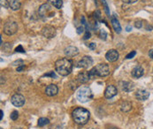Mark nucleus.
Returning <instances> with one entry per match:
<instances>
[{
  "label": "nucleus",
  "mask_w": 153,
  "mask_h": 129,
  "mask_svg": "<svg viewBox=\"0 0 153 129\" xmlns=\"http://www.w3.org/2000/svg\"><path fill=\"white\" fill-rule=\"evenodd\" d=\"M74 67V63L71 59H68L66 58L60 59L55 62V69L56 72L61 75V76H67L69 75Z\"/></svg>",
  "instance_id": "obj_1"
},
{
  "label": "nucleus",
  "mask_w": 153,
  "mask_h": 129,
  "mask_svg": "<svg viewBox=\"0 0 153 129\" xmlns=\"http://www.w3.org/2000/svg\"><path fill=\"white\" fill-rule=\"evenodd\" d=\"M89 111L84 108H76L73 111V119L74 122L78 125H85L89 119Z\"/></svg>",
  "instance_id": "obj_2"
},
{
  "label": "nucleus",
  "mask_w": 153,
  "mask_h": 129,
  "mask_svg": "<svg viewBox=\"0 0 153 129\" xmlns=\"http://www.w3.org/2000/svg\"><path fill=\"white\" fill-rule=\"evenodd\" d=\"M76 96H77V99L81 103H87L89 100H91V98L93 97V95L89 87H82L78 89L76 93Z\"/></svg>",
  "instance_id": "obj_3"
},
{
  "label": "nucleus",
  "mask_w": 153,
  "mask_h": 129,
  "mask_svg": "<svg viewBox=\"0 0 153 129\" xmlns=\"http://www.w3.org/2000/svg\"><path fill=\"white\" fill-rule=\"evenodd\" d=\"M39 16L43 19V20H47V19H50L51 17L54 16L55 13L53 12V9L52 7L50 5V4L48 3H45L43 4L40 7H39Z\"/></svg>",
  "instance_id": "obj_4"
},
{
  "label": "nucleus",
  "mask_w": 153,
  "mask_h": 129,
  "mask_svg": "<svg viewBox=\"0 0 153 129\" xmlns=\"http://www.w3.org/2000/svg\"><path fill=\"white\" fill-rule=\"evenodd\" d=\"M92 71L95 73V75H97L99 77H105L110 74L109 65L105 63L96 65L95 67L92 68Z\"/></svg>",
  "instance_id": "obj_5"
},
{
  "label": "nucleus",
  "mask_w": 153,
  "mask_h": 129,
  "mask_svg": "<svg viewBox=\"0 0 153 129\" xmlns=\"http://www.w3.org/2000/svg\"><path fill=\"white\" fill-rule=\"evenodd\" d=\"M18 31V24L15 22H6L4 26V33L7 36H13Z\"/></svg>",
  "instance_id": "obj_6"
},
{
  "label": "nucleus",
  "mask_w": 153,
  "mask_h": 129,
  "mask_svg": "<svg viewBox=\"0 0 153 129\" xmlns=\"http://www.w3.org/2000/svg\"><path fill=\"white\" fill-rule=\"evenodd\" d=\"M56 29L54 27L51 26V25H46L44 26L42 29V35L44 36L45 38H48V39H51L53 37L56 36Z\"/></svg>",
  "instance_id": "obj_7"
},
{
  "label": "nucleus",
  "mask_w": 153,
  "mask_h": 129,
  "mask_svg": "<svg viewBox=\"0 0 153 129\" xmlns=\"http://www.w3.org/2000/svg\"><path fill=\"white\" fill-rule=\"evenodd\" d=\"M25 101H26L25 97L22 95H21V94H15L11 98L12 104L14 106H16V107H22V106H23L24 104H25Z\"/></svg>",
  "instance_id": "obj_8"
},
{
  "label": "nucleus",
  "mask_w": 153,
  "mask_h": 129,
  "mask_svg": "<svg viewBox=\"0 0 153 129\" xmlns=\"http://www.w3.org/2000/svg\"><path fill=\"white\" fill-rule=\"evenodd\" d=\"M93 64V59L89 56H84L81 60L78 61L77 63V67L79 68H88Z\"/></svg>",
  "instance_id": "obj_9"
},
{
  "label": "nucleus",
  "mask_w": 153,
  "mask_h": 129,
  "mask_svg": "<svg viewBox=\"0 0 153 129\" xmlns=\"http://www.w3.org/2000/svg\"><path fill=\"white\" fill-rule=\"evenodd\" d=\"M118 94L117 87L113 85H108L105 90V97L106 99H111Z\"/></svg>",
  "instance_id": "obj_10"
},
{
  "label": "nucleus",
  "mask_w": 153,
  "mask_h": 129,
  "mask_svg": "<svg viewBox=\"0 0 153 129\" xmlns=\"http://www.w3.org/2000/svg\"><path fill=\"white\" fill-rule=\"evenodd\" d=\"M120 55H119V52L118 50H114V49H111L108 50L105 54V59L109 61V62H115L116 60H118Z\"/></svg>",
  "instance_id": "obj_11"
},
{
  "label": "nucleus",
  "mask_w": 153,
  "mask_h": 129,
  "mask_svg": "<svg viewBox=\"0 0 153 129\" xmlns=\"http://www.w3.org/2000/svg\"><path fill=\"white\" fill-rule=\"evenodd\" d=\"M91 78H92V77H91L89 72L85 71V72L80 73L78 74V76H77L76 79H77V81H78L80 83H86V82H88Z\"/></svg>",
  "instance_id": "obj_12"
},
{
  "label": "nucleus",
  "mask_w": 153,
  "mask_h": 129,
  "mask_svg": "<svg viewBox=\"0 0 153 129\" xmlns=\"http://www.w3.org/2000/svg\"><path fill=\"white\" fill-rule=\"evenodd\" d=\"M58 92H59V88L55 84H51L46 87L45 88V94L49 96H54L58 94Z\"/></svg>",
  "instance_id": "obj_13"
},
{
  "label": "nucleus",
  "mask_w": 153,
  "mask_h": 129,
  "mask_svg": "<svg viewBox=\"0 0 153 129\" xmlns=\"http://www.w3.org/2000/svg\"><path fill=\"white\" fill-rule=\"evenodd\" d=\"M149 96H150V93L144 89H139L135 93V97L140 101H144V100L148 99Z\"/></svg>",
  "instance_id": "obj_14"
},
{
  "label": "nucleus",
  "mask_w": 153,
  "mask_h": 129,
  "mask_svg": "<svg viewBox=\"0 0 153 129\" xmlns=\"http://www.w3.org/2000/svg\"><path fill=\"white\" fill-rule=\"evenodd\" d=\"M64 52H65L66 57L71 58V57H74V56L78 55L79 50H78V48H76L74 46H68V47H66V49H65Z\"/></svg>",
  "instance_id": "obj_15"
},
{
  "label": "nucleus",
  "mask_w": 153,
  "mask_h": 129,
  "mask_svg": "<svg viewBox=\"0 0 153 129\" xmlns=\"http://www.w3.org/2000/svg\"><path fill=\"white\" fill-rule=\"evenodd\" d=\"M111 25H112L113 29L115 30V32L118 33V34H120V33L121 32V27H120V22L118 21V19L116 18L115 14L111 15Z\"/></svg>",
  "instance_id": "obj_16"
},
{
  "label": "nucleus",
  "mask_w": 153,
  "mask_h": 129,
  "mask_svg": "<svg viewBox=\"0 0 153 129\" xmlns=\"http://www.w3.org/2000/svg\"><path fill=\"white\" fill-rule=\"evenodd\" d=\"M143 72H144L143 71V68L141 65H137V66H135L132 70V76L134 78H140V77H142L143 75Z\"/></svg>",
  "instance_id": "obj_17"
},
{
  "label": "nucleus",
  "mask_w": 153,
  "mask_h": 129,
  "mask_svg": "<svg viewBox=\"0 0 153 129\" xmlns=\"http://www.w3.org/2000/svg\"><path fill=\"white\" fill-rule=\"evenodd\" d=\"M120 86L121 87V89L125 92H130L134 88V84L129 82H120Z\"/></svg>",
  "instance_id": "obj_18"
},
{
  "label": "nucleus",
  "mask_w": 153,
  "mask_h": 129,
  "mask_svg": "<svg viewBox=\"0 0 153 129\" xmlns=\"http://www.w3.org/2000/svg\"><path fill=\"white\" fill-rule=\"evenodd\" d=\"M22 6V3L20 0H11L10 1V8L13 11H18Z\"/></svg>",
  "instance_id": "obj_19"
},
{
  "label": "nucleus",
  "mask_w": 153,
  "mask_h": 129,
  "mask_svg": "<svg viewBox=\"0 0 153 129\" xmlns=\"http://www.w3.org/2000/svg\"><path fill=\"white\" fill-rule=\"evenodd\" d=\"M131 109L132 105L130 102L125 101V102H123V103L120 105V110H121L123 112H128L129 110H131Z\"/></svg>",
  "instance_id": "obj_20"
},
{
  "label": "nucleus",
  "mask_w": 153,
  "mask_h": 129,
  "mask_svg": "<svg viewBox=\"0 0 153 129\" xmlns=\"http://www.w3.org/2000/svg\"><path fill=\"white\" fill-rule=\"evenodd\" d=\"M48 2L57 9H60L62 7V4H63L62 0H48Z\"/></svg>",
  "instance_id": "obj_21"
},
{
  "label": "nucleus",
  "mask_w": 153,
  "mask_h": 129,
  "mask_svg": "<svg viewBox=\"0 0 153 129\" xmlns=\"http://www.w3.org/2000/svg\"><path fill=\"white\" fill-rule=\"evenodd\" d=\"M50 123V120L46 118H40L38 119V126L39 127H44V126H46Z\"/></svg>",
  "instance_id": "obj_22"
},
{
  "label": "nucleus",
  "mask_w": 153,
  "mask_h": 129,
  "mask_svg": "<svg viewBox=\"0 0 153 129\" xmlns=\"http://www.w3.org/2000/svg\"><path fill=\"white\" fill-rule=\"evenodd\" d=\"M10 118H11L12 120H16V119H18V118H19V112H18L17 110H13V111L11 113Z\"/></svg>",
  "instance_id": "obj_23"
},
{
  "label": "nucleus",
  "mask_w": 153,
  "mask_h": 129,
  "mask_svg": "<svg viewBox=\"0 0 153 129\" xmlns=\"http://www.w3.org/2000/svg\"><path fill=\"white\" fill-rule=\"evenodd\" d=\"M0 4H1V7H3V8L10 7V2H8L7 0H0Z\"/></svg>",
  "instance_id": "obj_24"
},
{
  "label": "nucleus",
  "mask_w": 153,
  "mask_h": 129,
  "mask_svg": "<svg viewBox=\"0 0 153 129\" xmlns=\"http://www.w3.org/2000/svg\"><path fill=\"white\" fill-rule=\"evenodd\" d=\"M102 4H104V7H105V11L106 14H107V15H110L109 8H108V4H107V3L105 2V0H102Z\"/></svg>",
  "instance_id": "obj_25"
},
{
  "label": "nucleus",
  "mask_w": 153,
  "mask_h": 129,
  "mask_svg": "<svg viewBox=\"0 0 153 129\" xmlns=\"http://www.w3.org/2000/svg\"><path fill=\"white\" fill-rule=\"evenodd\" d=\"M76 31H77V34H79V35H82V33H83V31H84V27H83V25L82 24L80 27H77V29H76Z\"/></svg>",
  "instance_id": "obj_26"
},
{
  "label": "nucleus",
  "mask_w": 153,
  "mask_h": 129,
  "mask_svg": "<svg viewBox=\"0 0 153 129\" xmlns=\"http://www.w3.org/2000/svg\"><path fill=\"white\" fill-rule=\"evenodd\" d=\"M135 54H136V52H135L134 50H133L132 52L128 53V54L126 56V59H133V58L135 56Z\"/></svg>",
  "instance_id": "obj_27"
},
{
  "label": "nucleus",
  "mask_w": 153,
  "mask_h": 129,
  "mask_svg": "<svg viewBox=\"0 0 153 129\" xmlns=\"http://www.w3.org/2000/svg\"><path fill=\"white\" fill-rule=\"evenodd\" d=\"M100 36H101V38H102L103 40H105V39H106V36H107V33H106L104 29H102V30H101V33H100Z\"/></svg>",
  "instance_id": "obj_28"
},
{
  "label": "nucleus",
  "mask_w": 153,
  "mask_h": 129,
  "mask_svg": "<svg viewBox=\"0 0 153 129\" xmlns=\"http://www.w3.org/2000/svg\"><path fill=\"white\" fill-rule=\"evenodd\" d=\"M88 38H90V32H89L88 30H86L83 39H84V40H87V39H88Z\"/></svg>",
  "instance_id": "obj_29"
},
{
  "label": "nucleus",
  "mask_w": 153,
  "mask_h": 129,
  "mask_svg": "<svg viewBox=\"0 0 153 129\" xmlns=\"http://www.w3.org/2000/svg\"><path fill=\"white\" fill-rule=\"evenodd\" d=\"M16 51H17V52H22V53H25V50H23V48H22V45H20V46H18V47L16 48Z\"/></svg>",
  "instance_id": "obj_30"
},
{
  "label": "nucleus",
  "mask_w": 153,
  "mask_h": 129,
  "mask_svg": "<svg viewBox=\"0 0 153 129\" xmlns=\"http://www.w3.org/2000/svg\"><path fill=\"white\" fill-rule=\"evenodd\" d=\"M44 76H51V78H56V75H55V73L53 72H51L49 73H45Z\"/></svg>",
  "instance_id": "obj_31"
},
{
  "label": "nucleus",
  "mask_w": 153,
  "mask_h": 129,
  "mask_svg": "<svg viewBox=\"0 0 153 129\" xmlns=\"http://www.w3.org/2000/svg\"><path fill=\"white\" fill-rule=\"evenodd\" d=\"M142 25H143V24H142V22H138V21H137V22H135V23H134V26H135V27H136V28H141V27H142Z\"/></svg>",
  "instance_id": "obj_32"
},
{
  "label": "nucleus",
  "mask_w": 153,
  "mask_h": 129,
  "mask_svg": "<svg viewBox=\"0 0 153 129\" xmlns=\"http://www.w3.org/2000/svg\"><path fill=\"white\" fill-rule=\"evenodd\" d=\"M124 3H126V4H134V3H135L137 0H122Z\"/></svg>",
  "instance_id": "obj_33"
},
{
  "label": "nucleus",
  "mask_w": 153,
  "mask_h": 129,
  "mask_svg": "<svg viewBox=\"0 0 153 129\" xmlns=\"http://www.w3.org/2000/svg\"><path fill=\"white\" fill-rule=\"evenodd\" d=\"M89 49L90 50H95L96 49V43H91L90 44H89Z\"/></svg>",
  "instance_id": "obj_34"
},
{
  "label": "nucleus",
  "mask_w": 153,
  "mask_h": 129,
  "mask_svg": "<svg viewBox=\"0 0 153 129\" xmlns=\"http://www.w3.org/2000/svg\"><path fill=\"white\" fill-rule=\"evenodd\" d=\"M24 68H25V64H22L21 66H18V68H17V72H22Z\"/></svg>",
  "instance_id": "obj_35"
},
{
  "label": "nucleus",
  "mask_w": 153,
  "mask_h": 129,
  "mask_svg": "<svg viewBox=\"0 0 153 129\" xmlns=\"http://www.w3.org/2000/svg\"><path fill=\"white\" fill-rule=\"evenodd\" d=\"M149 56L152 58L153 59V50H150V52H149Z\"/></svg>",
  "instance_id": "obj_36"
},
{
  "label": "nucleus",
  "mask_w": 153,
  "mask_h": 129,
  "mask_svg": "<svg viewBox=\"0 0 153 129\" xmlns=\"http://www.w3.org/2000/svg\"><path fill=\"white\" fill-rule=\"evenodd\" d=\"M126 30H127L128 32H129V31H131L132 30V27H130V26H128V27H126Z\"/></svg>",
  "instance_id": "obj_37"
},
{
  "label": "nucleus",
  "mask_w": 153,
  "mask_h": 129,
  "mask_svg": "<svg viewBox=\"0 0 153 129\" xmlns=\"http://www.w3.org/2000/svg\"><path fill=\"white\" fill-rule=\"evenodd\" d=\"M0 112H1V117H0V119H3V116H4V111L1 110H0Z\"/></svg>",
  "instance_id": "obj_38"
},
{
  "label": "nucleus",
  "mask_w": 153,
  "mask_h": 129,
  "mask_svg": "<svg viewBox=\"0 0 153 129\" xmlns=\"http://www.w3.org/2000/svg\"><path fill=\"white\" fill-rule=\"evenodd\" d=\"M108 129H118V128H110Z\"/></svg>",
  "instance_id": "obj_39"
},
{
  "label": "nucleus",
  "mask_w": 153,
  "mask_h": 129,
  "mask_svg": "<svg viewBox=\"0 0 153 129\" xmlns=\"http://www.w3.org/2000/svg\"><path fill=\"white\" fill-rule=\"evenodd\" d=\"M1 129H2V128H1Z\"/></svg>",
  "instance_id": "obj_40"
}]
</instances>
